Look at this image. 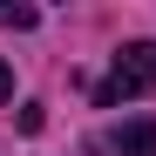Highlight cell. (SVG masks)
Returning <instances> with one entry per match:
<instances>
[{
    "label": "cell",
    "instance_id": "6da1fadb",
    "mask_svg": "<svg viewBox=\"0 0 156 156\" xmlns=\"http://www.w3.org/2000/svg\"><path fill=\"white\" fill-rule=\"evenodd\" d=\"M136 95H156V41H129L122 55L109 61L102 88H95V102H102V109H115V102H136Z\"/></svg>",
    "mask_w": 156,
    "mask_h": 156
},
{
    "label": "cell",
    "instance_id": "7a4b0ae2",
    "mask_svg": "<svg viewBox=\"0 0 156 156\" xmlns=\"http://www.w3.org/2000/svg\"><path fill=\"white\" fill-rule=\"evenodd\" d=\"M95 149H102V156H156V122H149V115H129V122H115V129H102Z\"/></svg>",
    "mask_w": 156,
    "mask_h": 156
},
{
    "label": "cell",
    "instance_id": "3957f363",
    "mask_svg": "<svg viewBox=\"0 0 156 156\" xmlns=\"http://www.w3.org/2000/svg\"><path fill=\"white\" fill-rule=\"evenodd\" d=\"M34 20H41L34 7H0V27H34Z\"/></svg>",
    "mask_w": 156,
    "mask_h": 156
},
{
    "label": "cell",
    "instance_id": "277c9868",
    "mask_svg": "<svg viewBox=\"0 0 156 156\" xmlns=\"http://www.w3.org/2000/svg\"><path fill=\"white\" fill-rule=\"evenodd\" d=\"M14 95V75H7V61H0V102H7Z\"/></svg>",
    "mask_w": 156,
    "mask_h": 156
}]
</instances>
